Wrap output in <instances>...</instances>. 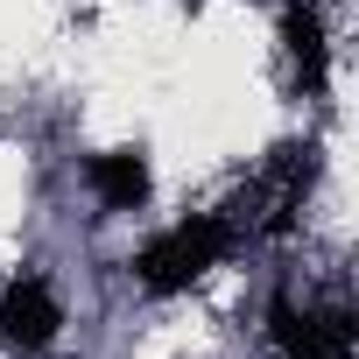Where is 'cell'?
Here are the masks:
<instances>
[{
	"mask_svg": "<svg viewBox=\"0 0 359 359\" xmlns=\"http://www.w3.org/2000/svg\"><path fill=\"white\" fill-rule=\"evenodd\" d=\"M240 240H247V219H240V212H184V219H169L155 240L134 247L127 275H134L148 296H184V289H198L212 268H226V261L240 254Z\"/></svg>",
	"mask_w": 359,
	"mask_h": 359,
	"instance_id": "cell-1",
	"label": "cell"
},
{
	"mask_svg": "<svg viewBox=\"0 0 359 359\" xmlns=\"http://www.w3.org/2000/svg\"><path fill=\"white\" fill-rule=\"evenodd\" d=\"M268 345L275 359H359V310L338 303H296L289 289L268 296Z\"/></svg>",
	"mask_w": 359,
	"mask_h": 359,
	"instance_id": "cell-2",
	"label": "cell"
},
{
	"mask_svg": "<svg viewBox=\"0 0 359 359\" xmlns=\"http://www.w3.org/2000/svg\"><path fill=\"white\" fill-rule=\"evenodd\" d=\"M57 331H64V303H57V289H50L36 268H22V275L0 282V345H15V352H50Z\"/></svg>",
	"mask_w": 359,
	"mask_h": 359,
	"instance_id": "cell-3",
	"label": "cell"
},
{
	"mask_svg": "<svg viewBox=\"0 0 359 359\" xmlns=\"http://www.w3.org/2000/svg\"><path fill=\"white\" fill-rule=\"evenodd\" d=\"M85 184H92L99 212H141L148 191H155V162H148L141 141H127V148H99V155L85 162Z\"/></svg>",
	"mask_w": 359,
	"mask_h": 359,
	"instance_id": "cell-4",
	"label": "cell"
},
{
	"mask_svg": "<svg viewBox=\"0 0 359 359\" xmlns=\"http://www.w3.org/2000/svg\"><path fill=\"white\" fill-rule=\"evenodd\" d=\"M282 50H289V78L303 99L324 92L331 78V36H324V15L310 8V0H282Z\"/></svg>",
	"mask_w": 359,
	"mask_h": 359,
	"instance_id": "cell-5",
	"label": "cell"
}]
</instances>
